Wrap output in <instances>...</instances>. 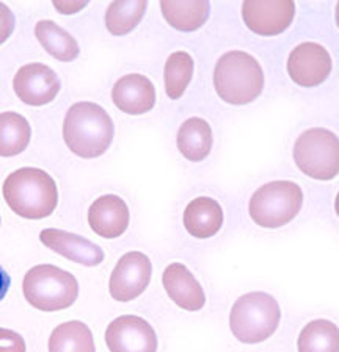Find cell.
I'll return each instance as SVG.
<instances>
[{"label": "cell", "mask_w": 339, "mask_h": 352, "mask_svg": "<svg viewBox=\"0 0 339 352\" xmlns=\"http://www.w3.org/2000/svg\"><path fill=\"white\" fill-rule=\"evenodd\" d=\"M54 7L59 10V11H61V13H63V14H74L76 11L87 7V2H82V3H74V2H63V3H60V2H54Z\"/></svg>", "instance_id": "83f0119b"}, {"label": "cell", "mask_w": 339, "mask_h": 352, "mask_svg": "<svg viewBox=\"0 0 339 352\" xmlns=\"http://www.w3.org/2000/svg\"><path fill=\"white\" fill-rule=\"evenodd\" d=\"M3 199L21 218L44 219L59 204L55 180L39 168H21L3 182Z\"/></svg>", "instance_id": "7a4b0ae2"}, {"label": "cell", "mask_w": 339, "mask_h": 352, "mask_svg": "<svg viewBox=\"0 0 339 352\" xmlns=\"http://www.w3.org/2000/svg\"><path fill=\"white\" fill-rule=\"evenodd\" d=\"M151 276V260L143 252H126L112 271L110 296L118 302H131L148 288Z\"/></svg>", "instance_id": "ba28073f"}, {"label": "cell", "mask_w": 339, "mask_h": 352, "mask_svg": "<svg viewBox=\"0 0 339 352\" xmlns=\"http://www.w3.org/2000/svg\"><path fill=\"white\" fill-rule=\"evenodd\" d=\"M303 206V191L296 182L275 180L254 191L248 212L254 224L278 229L297 217Z\"/></svg>", "instance_id": "8992f818"}, {"label": "cell", "mask_w": 339, "mask_h": 352, "mask_svg": "<svg viewBox=\"0 0 339 352\" xmlns=\"http://www.w3.org/2000/svg\"><path fill=\"white\" fill-rule=\"evenodd\" d=\"M39 240L50 251L83 266H98L105 258L104 251L98 244L66 230L44 229L39 234Z\"/></svg>", "instance_id": "4fadbf2b"}, {"label": "cell", "mask_w": 339, "mask_h": 352, "mask_svg": "<svg viewBox=\"0 0 339 352\" xmlns=\"http://www.w3.org/2000/svg\"><path fill=\"white\" fill-rule=\"evenodd\" d=\"M0 352H27L25 340L18 332L0 327Z\"/></svg>", "instance_id": "484cf974"}, {"label": "cell", "mask_w": 339, "mask_h": 352, "mask_svg": "<svg viewBox=\"0 0 339 352\" xmlns=\"http://www.w3.org/2000/svg\"><path fill=\"white\" fill-rule=\"evenodd\" d=\"M32 129L27 119L14 111L0 113V157H14L30 143Z\"/></svg>", "instance_id": "44dd1931"}, {"label": "cell", "mask_w": 339, "mask_h": 352, "mask_svg": "<svg viewBox=\"0 0 339 352\" xmlns=\"http://www.w3.org/2000/svg\"><path fill=\"white\" fill-rule=\"evenodd\" d=\"M14 32V14L7 5L0 2V45Z\"/></svg>", "instance_id": "4316f807"}, {"label": "cell", "mask_w": 339, "mask_h": 352, "mask_svg": "<svg viewBox=\"0 0 339 352\" xmlns=\"http://www.w3.org/2000/svg\"><path fill=\"white\" fill-rule=\"evenodd\" d=\"M194 76V58L189 52H173L165 63V93L170 99L183 98Z\"/></svg>", "instance_id": "cb8c5ba5"}, {"label": "cell", "mask_w": 339, "mask_h": 352, "mask_svg": "<svg viewBox=\"0 0 339 352\" xmlns=\"http://www.w3.org/2000/svg\"><path fill=\"white\" fill-rule=\"evenodd\" d=\"M115 127L109 113L93 102H77L66 111L63 140L81 158L101 157L109 149Z\"/></svg>", "instance_id": "6da1fadb"}, {"label": "cell", "mask_w": 339, "mask_h": 352, "mask_svg": "<svg viewBox=\"0 0 339 352\" xmlns=\"http://www.w3.org/2000/svg\"><path fill=\"white\" fill-rule=\"evenodd\" d=\"M165 21L179 32H195L206 24L209 2H161Z\"/></svg>", "instance_id": "7402d4cb"}, {"label": "cell", "mask_w": 339, "mask_h": 352, "mask_svg": "<svg viewBox=\"0 0 339 352\" xmlns=\"http://www.w3.org/2000/svg\"><path fill=\"white\" fill-rule=\"evenodd\" d=\"M214 87L226 104H250L261 96L264 89L263 67L250 54L231 50L217 61Z\"/></svg>", "instance_id": "3957f363"}, {"label": "cell", "mask_w": 339, "mask_h": 352, "mask_svg": "<svg viewBox=\"0 0 339 352\" xmlns=\"http://www.w3.org/2000/svg\"><path fill=\"white\" fill-rule=\"evenodd\" d=\"M105 343L110 352H156L157 335L143 318L124 315L107 327Z\"/></svg>", "instance_id": "9c48e42d"}, {"label": "cell", "mask_w": 339, "mask_h": 352, "mask_svg": "<svg viewBox=\"0 0 339 352\" xmlns=\"http://www.w3.org/2000/svg\"><path fill=\"white\" fill-rule=\"evenodd\" d=\"M294 162L308 177L333 180L339 173V141L329 129L303 132L294 144Z\"/></svg>", "instance_id": "52a82bcc"}, {"label": "cell", "mask_w": 339, "mask_h": 352, "mask_svg": "<svg viewBox=\"0 0 339 352\" xmlns=\"http://www.w3.org/2000/svg\"><path fill=\"white\" fill-rule=\"evenodd\" d=\"M178 149L190 162H203L211 154L212 129L201 118H190L178 132Z\"/></svg>", "instance_id": "ac0fdd59"}, {"label": "cell", "mask_w": 339, "mask_h": 352, "mask_svg": "<svg viewBox=\"0 0 339 352\" xmlns=\"http://www.w3.org/2000/svg\"><path fill=\"white\" fill-rule=\"evenodd\" d=\"M223 226V210L212 197H196L184 210V227L198 240L211 238Z\"/></svg>", "instance_id": "e0dca14e"}, {"label": "cell", "mask_w": 339, "mask_h": 352, "mask_svg": "<svg viewBox=\"0 0 339 352\" xmlns=\"http://www.w3.org/2000/svg\"><path fill=\"white\" fill-rule=\"evenodd\" d=\"M49 352H96L93 333L82 321H66L50 333Z\"/></svg>", "instance_id": "d6986e66"}, {"label": "cell", "mask_w": 339, "mask_h": 352, "mask_svg": "<svg viewBox=\"0 0 339 352\" xmlns=\"http://www.w3.org/2000/svg\"><path fill=\"white\" fill-rule=\"evenodd\" d=\"M22 293L32 307L41 311L70 309L79 296V283L71 272L54 265H37L25 272Z\"/></svg>", "instance_id": "5b68a950"}, {"label": "cell", "mask_w": 339, "mask_h": 352, "mask_svg": "<svg viewBox=\"0 0 339 352\" xmlns=\"http://www.w3.org/2000/svg\"><path fill=\"white\" fill-rule=\"evenodd\" d=\"M331 56L324 45L318 43H302L292 50L287 58V72L294 83L313 88L324 83L331 72Z\"/></svg>", "instance_id": "30bf717a"}, {"label": "cell", "mask_w": 339, "mask_h": 352, "mask_svg": "<svg viewBox=\"0 0 339 352\" xmlns=\"http://www.w3.org/2000/svg\"><path fill=\"white\" fill-rule=\"evenodd\" d=\"M296 3L289 0L281 2H253L242 5V18L247 27L256 35L275 36L286 32L294 21Z\"/></svg>", "instance_id": "7c38bea8"}, {"label": "cell", "mask_w": 339, "mask_h": 352, "mask_svg": "<svg viewBox=\"0 0 339 352\" xmlns=\"http://www.w3.org/2000/svg\"><path fill=\"white\" fill-rule=\"evenodd\" d=\"M162 283L170 299L178 307L187 311H198L205 307L206 296L195 276L183 263L168 265L162 276Z\"/></svg>", "instance_id": "2e32d148"}, {"label": "cell", "mask_w": 339, "mask_h": 352, "mask_svg": "<svg viewBox=\"0 0 339 352\" xmlns=\"http://www.w3.org/2000/svg\"><path fill=\"white\" fill-rule=\"evenodd\" d=\"M35 36L44 50L59 61L76 60L81 52L76 39L54 21H39L35 25Z\"/></svg>", "instance_id": "ffe728a7"}, {"label": "cell", "mask_w": 339, "mask_h": 352, "mask_svg": "<svg viewBox=\"0 0 339 352\" xmlns=\"http://www.w3.org/2000/svg\"><path fill=\"white\" fill-rule=\"evenodd\" d=\"M10 283H11V279H10L8 272L5 271L2 266H0V300H2L5 296H7Z\"/></svg>", "instance_id": "f1b7e54d"}, {"label": "cell", "mask_w": 339, "mask_h": 352, "mask_svg": "<svg viewBox=\"0 0 339 352\" xmlns=\"http://www.w3.org/2000/svg\"><path fill=\"white\" fill-rule=\"evenodd\" d=\"M146 2H113L105 13V27L112 35L123 36L131 33L143 19Z\"/></svg>", "instance_id": "d4e9b609"}, {"label": "cell", "mask_w": 339, "mask_h": 352, "mask_svg": "<svg viewBox=\"0 0 339 352\" xmlns=\"http://www.w3.org/2000/svg\"><path fill=\"white\" fill-rule=\"evenodd\" d=\"M112 100L126 115H145L156 105L154 85L141 74H127L113 85Z\"/></svg>", "instance_id": "5bb4252c"}, {"label": "cell", "mask_w": 339, "mask_h": 352, "mask_svg": "<svg viewBox=\"0 0 339 352\" xmlns=\"http://www.w3.org/2000/svg\"><path fill=\"white\" fill-rule=\"evenodd\" d=\"M280 320V305L272 294L251 292L234 302L229 314V327L239 342L256 344L272 337Z\"/></svg>", "instance_id": "277c9868"}, {"label": "cell", "mask_w": 339, "mask_h": 352, "mask_svg": "<svg viewBox=\"0 0 339 352\" xmlns=\"http://www.w3.org/2000/svg\"><path fill=\"white\" fill-rule=\"evenodd\" d=\"M129 219L127 204L115 195L101 196L88 210V224L92 230L107 240L121 236L129 227Z\"/></svg>", "instance_id": "9a60e30c"}, {"label": "cell", "mask_w": 339, "mask_h": 352, "mask_svg": "<svg viewBox=\"0 0 339 352\" xmlns=\"http://www.w3.org/2000/svg\"><path fill=\"white\" fill-rule=\"evenodd\" d=\"M298 352H339V331L335 322L314 320L302 329L297 340Z\"/></svg>", "instance_id": "603a6c76"}, {"label": "cell", "mask_w": 339, "mask_h": 352, "mask_svg": "<svg viewBox=\"0 0 339 352\" xmlns=\"http://www.w3.org/2000/svg\"><path fill=\"white\" fill-rule=\"evenodd\" d=\"M60 87L59 76L49 66L41 63L22 66L13 78L16 96L32 107L50 104L59 94Z\"/></svg>", "instance_id": "8fae6325"}]
</instances>
